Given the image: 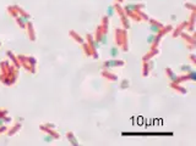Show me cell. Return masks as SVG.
<instances>
[{
    "instance_id": "ac0fdd59",
    "label": "cell",
    "mask_w": 196,
    "mask_h": 146,
    "mask_svg": "<svg viewBox=\"0 0 196 146\" xmlns=\"http://www.w3.org/2000/svg\"><path fill=\"white\" fill-rule=\"evenodd\" d=\"M40 129L42 130H44L45 133H48L49 135H51L54 139H59L60 138V135L58 134V133H55L54 130H51V128H47V126H40Z\"/></svg>"
},
{
    "instance_id": "e575fe53",
    "label": "cell",
    "mask_w": 196,
    "mask_h": 146,
    "mask_svg": "<svg viewBox=\"0 0 196 146\" xmlns=\"http://www.w3.org/2000/svg\"><path fill=\"white\" fill-rule=\"evenodd\" d=\"M47 127H49V128H51V129H54V128H55L54 124H47Z\"/></svg>"
},
{
    "instance_id": "7402d4cb",
    "label": "cell",
    "mask_w": 196,
    "mask_h": 146,
    "mask_svg": "<svg viewBox=\"0 0 196 146\" xmlns=\"http://www.w3.org/2000/svg\"><path fill=\"white\" fill-rule=\"evenodd\" d=\"M70 35L73 36V38L75 39V41H77L79 44H84V43H85V39H82L79 34H76V33L74 32V30H71V32H70Z\"/></svg>"
},
{
    "instance_id": "5bb4252c",
    "label": "cell",
    "mask_w": 196,
    "mask_h": 146,
    "mask_svg": "<svg viewBox=\"0 0 196 146\" xmlns=\"http://www.w3.org/2000/svg\"><path fill=\"white\" fill-rule=\"evenodd\" d=\"M171 88H172L173 90L178 91L179 94H182V95H186V94H188V90H186V88L182 87L180 84H178V83H171Z\"/></svg>"
},
{
    "instance_id": "5b68a950",
    "label": "cell",
    "mask_w": 196,
    "mask_h": 146,
    "mask_svg": "<svg viewBox=\"0 0 196 146\" xmlns=\"http://www.w3.org/2000/svg\"><path fill=\"white\" fill-rule=\"evenodd\" d=\"M86 40H87V43H88V45L91 46V49H92V51H93V59H98L99 57V54H98V49H99V46H101V44L98 43V41H96L95 40V38H93V35H91V34H87L86 35Z\"/></svg>"
},
{
    "instance_id": "484cf974",
    "label": "cell",
    "mask_w": 196,
    "mask_h": 146,
    "mask_svg": "<svg viewBox=\"0 0 196 146\" xmlns=\"http://www.w3.org/2000/svg\"><path fill=\"white\" fill-rule=\"evenodd\" d=\"M184 7L191 10V12H196V6H195L194 4H191V3H185V4H184Z\"/></svg>"
},
{
    "instance_id": "4dcf8cb0",
    "label": "cell",
    "mask_w": 196,
    "mask_h": 146,
    "mask_svg": "<svg viewBox=\"0 0 196 146\" xmlns=\"http://www.w3.org/2000/svg\"><path fill=\"white\" fill-rule=\"evenodd\" d=\"M195 54H191V55H190V60H191V62H193V65L195 66L196 65V59H195Z\"/></svg>"
},
{
    "instance_id": "603a6c76",
    "label": "cell",
    "mask_w": 196,
    "mask_h": 146,
    "mask_svg": "<svg viewBox=\"0 0 196 146\" xmlns=\"http://www.w3.org/2000/svg\"><path fill=\"white\" fill-rule=\"evenodd\" d=\"M180 71H182L184 74H185V73L193 72L194 68H193V66H190V65H182V66H180Z\"/></svg>"
},
{
    "instance_id": "4316f807",
    "label": "cell",
    "mask_w": 196,
    "mask_h": 146,
    "mask_svg": "<svg viewBox=\"0 0 196 146\" xmlns=\"http://www.w3.org/2000/svg\"><path fill=\"white\" fill-rule=\"evenodd\" d=\"M114 12H115V9H114V6H113V5H110V6L108 7V10H107V15H106V16L112 17L113 15H114Z\"/></svg>"
},
{
    "instance_id": "d590c367",
    "label": "cell",
    "mask_w": 196,
    "mask_h": 146,
    "mask_svg": "<svg viewBox=\"0 0 196 146\" xmlns=\"http://www.w3.org/2000/svg\"><path fill=\"white\" fill-rule=\"evenodd\" d=\"M123 1H124V0H117V3H119V4H120V3H123Z\"/></svg>"
},
{
    "instance_id": "52a82bcc",
    "label": "cell",
    "mask_w": 196,
    "mask_h": 146,
    "mask_svg": "<svg viewBox=\"0 0 196 146\" xmlns=\"http://www.w3.org/2000/svg\"><path fill=\"white\" fill-rule=\"evenodd\" d=\"M148 22H149V29H151V32L153 34H157L159 30H161L164 26L161 23V22H158L157 20H153V18H149L148 20Z\"/></svg>"
},
{
    "instance_id": "44dd1931",
    "label": "cell",
    "mask_w": 196,
    "mask_h": 146,
    "mask_svg": "<svg viewBox=\"0 0 196 146\" xmlns=\"http://www.w3.org/2000/svg\"><path fill=\"white\" fill-rule=\"evenodd\" d=\"M66 138H68V140L69 141L73 144V145H75V146H79V141L76 140V138H75V135H74V133H71V132H68L66 133Z\"/></svg>"
},
{
    "instance_id": "6da1fadb",
    "label": "cell",
    "mask_w": 196,
    "mask_h": 146,
    "mask_svg": "<svg viewBox=\"0 0 196 146\" xmlns=\"http://www.w3.org/2000/svg\"><path fill=\"white\" fill-rule=\"evenodd\" d=\"M146 7V5L145 4H127L125 5L123 9H124V11H125L126 14V16L129 18H132V20H135L136 22H141V17L138 16V12L142 11L143 9Z\"/></svg>"
},
{
    "instance_id": "8fae6325",
    "label": "cell",
    "mask_w": 196,
    "mask_h": 146,
    "mask_svg": "<svg viewBox=\"0 0 196 146\" xmlns=\"http://www.w3.org/2000/svg\"><path fill=\"white\" fill-rule=\"evenodd\" d=\"M152 67H153V62L151 60L147 61V62H143V65H142V76L143 77H148L149 72H151V70H152Z\"/></svg>"
},
{
    "instance_id": "8d00e7d4",
    "label": "cell",
    "mask_w": 196,
    "mask_h": 146,
    "mask_svg": "<svg viewBox=\"0 0 196 146\" xmlns=\"http://www.w3.org/2000/svg\"><path fill=\"white\" fill-rule=\"evenodd\" d=\"M0 46H1V41H0Z\"/></svg>"
},
{
    "instance_id": "30bf717a",
    "label": "cell",
    "mask_w": 196,
    "mask_h": 146,
    "mask_svg": "<svg viewBox=\"0 0 196 146\" xmlns=\"http://www.w3.org/2000/svg\"><path fill=\"white\" fill-rule=\"evenodd\" d=\"M159 54V49L157 48V49H149V51L146 54V55H143V57H142V62H147V61H149V60H152L154 56H157Z\"/></svg>"
},
{
    "instance_id": "7a4b0ae2",
    "label": "cell",
    "mask_w": 196,
    "mask_h": 146,
    "mask_svg": "<svg viewBox=\"0 0 196 146\" xmlns=\"http://www.w3.org/2000/svg\"><path fill=\"white\" fill-rule=\"evenodd\" d=\"M129 36H127V32L126 29L123 28H115V44L121 48V50L124 53H127L129 51Z\"/></svg>"
},
{
    "instance_id": "e0dca14e",
    "label": "cell",
    "mask_w": 196,
    "mask_h": 146,
    "mask_svg": "<svg viewBox=\"0 0 196 146\" xmlns=\"http://www.w3.org/2000/svg\"><path fill=\"white\" fill-rule=\"evenodd\" d=\"M102 36H103V27H102V24H98V26H97V29H96V35L93 36V38H95L96 41H98V43L101 44Z\"/></svg>"
},
{
    "instance_id": "83f0119b",
    "label": "cell",
    "mask_w": 196,
    "mask_h": 146,
    "mask_svg": "<svg viewBox=\"0 0 196 146\" xmlns=\"http://www.w3.org/2000/svg\"><path fill=\"white\" fill-rule=\"evenodd\" d=\"M153 40H154V34L152 33L151 35H148V38H147V43H148V45L151 46L152 45V43H153Z\"/></svg>"
},
{
    "instance_id": "277c9868",
    "label": "cell",
    "mask_w": 196,
    "mask_h": 146,
    "mask_svg": "<svg viewBox=\"0 0 196 146\" xmlns=\"http://www.w3.org/2000/svg\"><path fill=\"white\" fill-rule=\"evenodd\" d=\"M114 9H115V12L119 15V17H120V20H121V23H123V26H124V29H129L130 28V22H129V17L126 16V14H125V11H124V9L120 6V4L119 3H115L114 5Z\"/></svg>"
},
{
    "instance_id": "9a60e30c",
    "label": "cell",
    "mask_w": 196,
    "mask_h": 146,
    "mask_svg": "<svg viewBox=\"0 0 196 146\" xmlns=\"http://www.w3.org/2000/svg\"><path fill=\"white\" fill-rule=\"evenodd\" d=\"M102 76L104 77L106 79L110 80V82H118V76H117V74H114V73L109 72L108 70H104V71H102Z\"/></svg>"
},
{
    "instance_id": "ba28073f",
    "label": "cell",
    "mask_w": 196,
    "mask_h": 146,
    "mask_svg": "<svg viewBox=\"0 0 196 146\" xmlns=\"http://www.w3.org/2000/svg\"><path fill=\"white\" fill-rule=\"evenodd\" d=\"M186 27H188V21H184V22L180 23L177 28L173 29V33H172L173 38H177V36H179V35H180V33L184 32V29H186Z\"/></svg>"
},
{
    "instance_id": "d6986e66",
    "label": "cell",
    "mask_w": 196,
    "mask_h": 146,
    "mask_svg": "<svg viewBox=\"0 0 196 146\" xmlns=\"http://www.w3.org/2000/svg\"><path fill=\"white\" fill-rule=\"evenodd\" d=\"M21 123H16V124H15V126L11 128V129H9L8 130V135H9V137H11V135H14V134H16L17 132H19V130L20 129H21Z\"/></svg>"
},
{
    "instance_id": "7c38bea8",
    "label": "cell",
    "mask_w": 196,
    "mask_h": 146,
    "mask_svg": "<svg viewBox=\"0 0 196 146\" xmlns=\"http://www.w3.org/2000/svg\"><path fill=\"white\" fill-rule=\"evenodd\" d=\"M195 21H196V12H191V15H190V20L188 21L186 29L189 30V32H191L193 34L195 32Z\"/></svg>"
},
{
    "instance_id": "f546056e",
    "label": "cell",
    "mask_w": 196,
    "mask_h": 146,
    "mask_svg": "<svg viewBox=\"0 0 196 146\" xmlns=\"http://www.w3.org/2000/svg\"><path fill=\"white\" fill-rule=\"evenodd\" d=\"M53 140H54V138L51 137V135H45V138H44V141H47V143L49 141V143H50V141H53Z\"/></svg>"
},
{
    "instance_id": "f1b7e54d",
    "label": "cell",
    "mask_w": 196,
    "mask_h": 146,
    "mask_svg": "<svg viewBox=\"0 0 196 146\" xmlns=\"http://www.w3.org/2000/svg\"><path fill=\"white\" fill-rule=\"evenodd\" d=\"M127 87H129V82H127L126 79H124V80L121 82V84H120V88H121V89H126Z\"/></svg>"
},
{
    "instance_id": "ffe728a7",
    "label": "cell",
    "mask_w": 196,
    "mask_h": 146,
    "mask_svg": "<svg viewBox=\"0 0 196 146\" xmlns=\"http://www.w3.org/2000/svg\"><path fill=\"white\" fill-rule=\"evenodd\" d=\"M82 45V48H84V53L86 56H93V51H92L91 49V46L88 45V43H84V44H81Z\"/></svg>"
},
{
    "instance_id": "836d02e7",
    "label": "cell",
    "mask_w": 196,
    "mask_h": 146,
    "mask_svg": "<svg viewBox=\"0 0 196 146\" xmlns=\"http://www.w3.org/2000/svg\"><path fill=\"white\" fill-rule=\"evenodd\" d=\"M4 124H6V122H5V116L0 117V126H4Z\"/></svg>"
},
{
    "instance_id": "cb8c5ba5",
    "label": "cell",
    "mask_w": 196,
    "mask_h": 146,
    "mask_svg": "<svg viewBox=\"0 0 196 146\" xmlns=\"http://www.w3.org/2000/svg\"><path fill=\"white\" fill-rule=\"evenodd\" d=\"M6 55L10 57V59H11L14 62H15V65H16V67H20V62L17 61V57L16 56H15L12 53H11V51H8V53H6Z\"/></svg>"
},
{
    "instance_id": "1f68e13d",
    "label": "cell",
    "mask_w": 196,
    "mask_h": 146,
    "mask_svg": "<svg viewBox=\"0 0 196 146\" xmlns=\"http://www.w3.org/2000/svg\"><path fill=\"white\" fill-rule=\"evenodd\" d=\"M6 130H8V127H5V124H4V126H0V134L5 133Z\"/></svg>"
},
{
    "instance_id": "9c48e42d",
    "label": "cell",
    "mask_w": 196,
    "mask_h": 146,
    "mask_svg": "<svg viewBox=\"0 0 196 146\" xmlns=\"http://www.w3.org/2000/svg\"><path fill=\"white\" fill-rule=\"evenodd\" d=\"M180 36L186 41V44L188 45H191V46H195L196 45V39H195V36H194V34L193 35H189L186 32H182L180 33Z\"/></svg>"
},
{
    "instance_id": "3957f363",
    "label": "cell",
    "mask_w": 196,
    "mask_h": 146,
    "mask_svg": "<svg viewBox=\"0 0 196 146\" xmlns=\"http://www.w3.org/2000/svg\"><path fill=\"white\" fill-rule=\"evenodd\" d=\"M173 30V26L172 24H168V26H164V27L159 30V32L157 33V34H154V40H153V43H152V45H151V49H157L158 48V45H159V43H161V40H162V38L166 34H168L169 32H172Z\"/></svg>"
},
{
    "instance_id": "d6a6232c",
    "label": "cell",
    "mask_w": 196,
    "mask_h": 146,
    "mask_svg": "<svg viewBox=\"0 0 196 146\" xmlns=\"http://www.w3.org/2000/svg\"><path fill=\"white\" fill-rule=\"evenodd\" d=\"M6 114H8L6 110H1V111H0V117H4V116H6Z\"/></svg>"
},
{
    "instance_id": "8992f818",
    "label": "cell",
    "mask_w": 196,
    "mask_h": 146,
    "mask_svg": "<svg viewBox=\"0 0 196 146\" xmlns=\"http://www.w3.org/2000/svg\"><path fill=\"white\" fill-rule=\"evenodd\" d=\"M124 65H125V62H124L123 60L110 59V60L103 62V68H104V70H109V68H113V67H123Z\"/></svg>"
},
{
    "instance_id": "4fadbf2b",
    "label": "cell",
    "mask_w": 196,
    "mask_h": 146,
    "mask_svg": "<svg viewBox=\"0 0 196 146\" xmlns=\"http://www.w3.org/2000/svg\"><path fill=\"white\" fill-rule=\"evenodd\" d=\"M164 72H166V76H167V78L169 80H171V83H175L177 82V78H178V76H177V73H175L171 67H166V70H164Z\"/></svg>"
},
{
    "instance_id": "d4e9b609",
    "label": "cell",
    "mask_w": 196,
    "mask_h": 146,
    "mask_svg": "<svg viewBox=\"0 0 196 146\" xmlns=\"http://www.w3.org/2000/svg\"><path fill=\"white\" fill-rule=\"evenodd\" d=\"M118 55H119V49H118L117 46H113L110 49V56L114 59V57H118Z\"/></svg>"
},
{
    "instance_id": "2e32d148",
    "label": "cell",
    "mask_w": 196,
    "mask_h": 146,
    "mask_svg": "<svg viewBox=\"0 0 196 146\" xmlns=\"http://www.w3.org/2000/svg\"><path fill=\"white\" fill-rule=\"evenodd\" d=\"M26 28H27V33H28V38L32 40V41H34L36 40V34H34V29H33V24H32V22H29L27 23V26H26Z\"/></svg>"
}]
</instances>
